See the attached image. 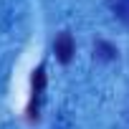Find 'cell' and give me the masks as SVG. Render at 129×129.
<instances>
[{
  "label": "cell",
  "instance_id": "obj_2",
  "mask_svg": "<svg viewBox=\"0 0 129 129\" xmlns=\"http://www.w3.org/2000/svg\"><path fill=\"white\" fill-rule=\"evenodd\" d=\"M43 86H46V69L41 66L38 71H33V96H30V104H28V116L30 119L38 116V104H41V96H43Z\"/></svg>",
  "mask_w": 129,
  "mask_h": 129
},
{
  "label": "cell",
  "instance_id": "obj_1",
  "mask_svg": "<svg viewBox=\"0 0 129 129\" xmlns=\"http://www.w3.org/2000/svg\"><path fill=\"white\" fill-rule=\"evenodd\" d=\"M53 51H56V58L61 63H71L74 53H76V43H74V36L69 30H61L53 41Z\"/></svg>",
  "mask_w": 129,
  "mask_h": 129
},
{
  "label": "cell",
  "instance_id": "obj_4",
  "mask_svg": "<svg viewBox=\"0 0 129 129\" xmlns=\"http://www.w3.org/2000/svg\"><path fill=\"white\" fill-rule=\"evenodd\" d=\"M106 3H109L111 13H114L119 20H124V23L129 25V0H106Z\"/></svg>",
  "mask_w": 129,
  "mask_h": 129
},
{
  "label": "cell",
  "instance_id": "obj_3",
  "mask_svg": "<svg viewBox=\"0 0 129 129\" xmlns=\"http://www.w3.org/2000/svg\"><path fill=\"white\" fill-rule=\"evenodd\" d=\"M94 53H96V58H101V61H111V58H116V46H111V43H106V41H96V46H94Z\"/></svg>",
  "mask_w": 129,
  "mask_h": 129
}]
</instances>
